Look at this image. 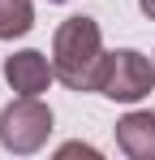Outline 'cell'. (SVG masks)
<instances>
[{
    "instance_id": "obj_1",
    "label": "cell",
    "mask_w": 155,
    "mask_h": 160,
    "mask_svg": "<svg viewBox=\"0 0 155 160\" xmlns=\"http://www.w3.org/2000/svg\"><path fill=\"white\" fill-rule=\"evenodd\" d=\"M103 30L95 18H65L52 35V69L69 91H99L103 74Z\"/></svg>"
},
{
    "instance_id": "obj_2",
    "label": "cell",
    "mask_w": 155,
    "mask_h": 160,
    "mask_svg": "<svg viewBox=\"0 0 155 160\" xmlns=\"http://www.w3.org/2000/svg\"><path fill=\"white\" fill-rule=\"evenodd\" d=\"M52 134V108L39 95H17L13 104L0 112V143L13 156H30L48 143Z\"/></svg>"
},
{
    "instance_id": "obj_3",
    "label": "cell",
    "mask_w": 155,
    "mask_h": 160,
    "mask_svg": "<svg viewBox=\"0 0 155 160\" xmlns=\"http://www.w3.org/2000/svg\"><path fill=\"white\" fill-rule=\"evenodd\" d=\"M151 87H155V65L142 52H134V48L108 52L99 74V95L116 100V104H138L142 95H151Z\"/></svg>"
},
{
    "instance_id": "obj_4",
    "label": "cell",
    "mask_w": 155,
    "mask_h": 160,
    "mask_svg": "<svg viewBox=\"0 0 155 160\" xmlns=\"http://www.w3.org/2000/svg\"><path fill=\"white\" fill-rule=\"evenodd\" d=\"M4 78H9V87H13L17 95H43L48 82L56 78V69H52V61L43 52L22 48V52H13L4 61Z\"/></svg>"
},
{
    "instance_id": "obj_5",
    "label": "cell",
    "mask_w": 155,
    "mask_h": 160,
    "mask_svg": "<svg viewBox=\"0 0 155 160\" xmlns=\"http://www.w3.org/2000/svg\"><path fill=\"white\" fill-rule=\"evenodd\" d=\"M116 147L129 160H155V112L134 108L116 121Z\"/></svg>"
},
{
    "instance_id": "obj_6",
    "label": "cell",
    "mask_w": 155,
    "mask_h": 160,
    "mask_svg": "<svg viewBox=\"0 0 155 160\" xmlns=\"http://www.w3.org/2000/svg\"><path fill=\"white\" fill-rule=\"evenodd\" d=\"M30 26H35L30 0H0V39H22Z\"/></svg>"
},
{
    "instance_id": "obj_7",
    "label": "cell",
    "mask_w": 155,
    "mask_h": 160,
    "mask_svg": "<svg viewBox=\"0 0 155 160\" xmlns=\"http://www.w3.org/2000/svg\"><path fill=\"white\" fill-rule=\"evenodd\" d=\"M78 152H82V156H99L95 147H82V143H65V147H60V156H78Z\"/></svg>"
},
{
    "instance_id": "obj_8",
    "label": "cell",
    "mask_w": 155,
    "mask_h": 160,
    "mask_svg": "<svg viewBox=\"0 0 155 160\" xmlns=\"http://www.w3.org/2000/svg\"><path fill=\"white\" fill-rule=\"evenodd\" d=\"M138 9H142V13H147V18L155 22V0H138Z\"/></svg>"
},
{
    "instance_id": "obj_9",
    "label": "cell",
    "mask_w": 155,
    "mask_h": 160,
    "mask_svg": "<svg viewBox=\"0 0 155 160\" xmlns=\"http://www.w3.org/2000/svg\"><path fill=\"white\" fill-rule=\"evenodd\" d=\"M48 4H65V0H48Z\"/></svg>"
}]
</instances>
